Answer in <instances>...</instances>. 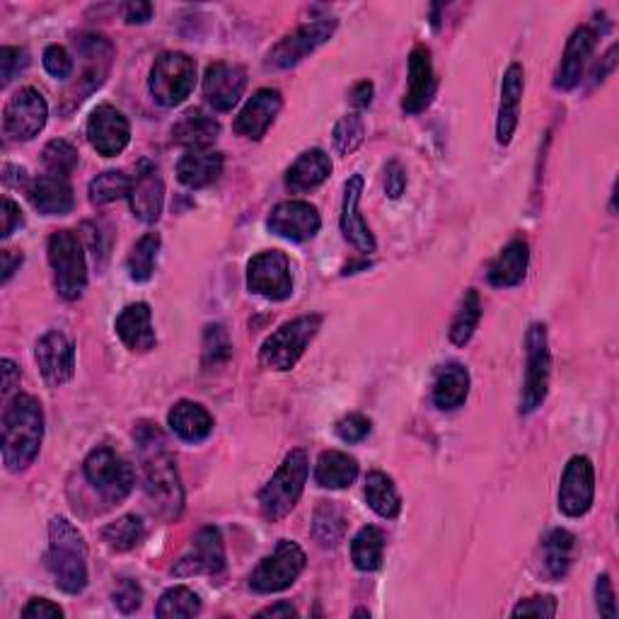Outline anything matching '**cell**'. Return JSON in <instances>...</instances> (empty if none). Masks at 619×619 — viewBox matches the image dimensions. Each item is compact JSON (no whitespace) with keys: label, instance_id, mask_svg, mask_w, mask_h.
I'll list each match as a JSON object with an SVG mask.
<instances>
[{"label":"cell","instance_id":"1f68e13d","mask_svg":"<svg viewBox=\"0 0 619 619\" xmlns=\"http://www.w3.org/2000/svg\"><path fill=\"white\" fill-rule=\"evenodd\" d=\"M168 423L170 429L187 443H201L209 438L213 431V417L209 414V409L201 407L199 401L189 399H182L170 409Z\"/></svg>","mask_w":619,"mask_h":619},{"label":"cell","instance_id":"484cf974","mask_svg":"<svg viewBox=\"0 0 619 619\" xmlns=\"http://www.w3.org/2000/svg\"><path fill=\"white\" fill-rule=\"evenodd\" d=\"M116 334L128 349L146 354L156 346V330H153V312L148 302H132L116 318Z\"/></svg>","mask_w":619,"mask_h":619},{"label":"cell","instance_id":"ab89813d","mask_svg":"<svg viewBox=\"0 0 619 619\" xmlns=\"http://www.w3.org/2000/svg\"><path fill=\"white\" fill-rule=\"evenodd\" d=\"M146 537V525L138 516H122L114 523L107 525L102 530V540L110 545L114 552H128L136 545H140Z\"/></svg>","mask_w":619,"mask_h":619},{"label":"cell","instance_id":"30bf717a","mask_svg":"<svg viewBox=\"0 0 619 619\" xmlns=\"http://www.w3.org/2000/svg\"><path fill=\"white\" fill-rule=\"evenodd\" d=\"M83 470L85 476H88V482L110 504L124 502L136 482L134 467L128 465L122 455H116L112 448H107V445H100V448H95L88 458H85Z\"/></svg>","mask_w":619,"mask_h":619},{"label":"cell","instance_id":"3957f363","mask_svg":"<svg viewBox=\"0 0 619 619\" xmlns=\"http://www.w3.org/2000/svg\"><path fill=\"white\" fill-rule=\"evenodd\" d=\"M47 567L63 593L78 595L88 585V542L71 520L61 516L49 523Z\"/></svg>","mask_w":619,"mask_h":619},{"label":"cell","instance_id":"d6a6232c","mask_svg":"<svg viewBox=\"0 0 619 619\" xmlns=\"http://www.w3.org/2000/svg\"><path fill=\"white\" fill-rule=\"evenodd\" d=\"M223 175V153L219 150H189L177 162V179L189 189H203Z\"/></svg>","mask_w":619,"mask_h":619},{"label":"cell","instance_id":"5b68a950","mask_svg":"<svg viewBox=\"0 0 619 619\" xmlns=\"http://www.w3.org/2000/svg\"><path fill=\"white\" fill-rule=\"evenodd\" d=\"M322 318L320 314H302L298 320L286 322L284 327H278L259 349V363L267 371L284 373L296 368L300 356L306 354L308 344L314 339V334L320 332Z\"/></svg>","mask_w":619,"mask_h":619},{"label":"cell","instance_id":"f546056e","mask_svg":"<svg viewBox=\"0 0 619 619\" xmlns=\"http://www.w3.org/2000/svg\"><path fill=\"white\" fill-rule=\"evenodd\" d=\"M27 197L32 206L45 215H66L73 211V189L66 177L47 175L29 184Z\"/></svg>","mask_w":619,"mask_h":619},{"label":"cell","instance_id":"9c48e42d","mask_svg":"<svg viewBox=\"0 0 619 619\" xmlns=\"http://www.w3.org/2000/svg\"><path fill=\"white\" fill-rule=\"evenodd\" d=\"M525 351H528V368L523 395H520V414H532L549 393V375H552V354L547 342L545 324H530L525 334Z\"/></svg>","mask_w":619,"mask_h":619},{"label":"cell","instance_id":"5bb4252c","mask_svg":"<svg viewBox=\"0 0 619 619\" xmlns=\"http://www.w3.org/2000/svg\"><path fill=\"white\" fill-rule=\"evenodd\" d=\"M49 104L35 88H23L10 97L3 110V134L8 140H32L47 126Z\"/></svg>","mask_w":619,"mask_h":619},{"label":"cell","instance_id":"2e32d148","mask_svg":"<svg viewBox=\"0 0 619 619\" xmlns=\"http://www.w3.org/2000/svg\"><path fill=\"white\" fill-rule=\"evenodd\" d=\"M225 569V545L219 528H203L199 535L194 537L191 547L187 554H182V559L172 567V573L179 579H189V575L209 573L215 575Z\"/></svg>","mask_w":619,"mask_h":619},{"label":"cell","instance_id":"603a6c76","mask_svg":"<svg viewBox=\"0 0 619 619\" xmlns=\"http://www.w3.org/2000/svg\"><path fill=\"white\" fill-rule=\"evenodd\" d=\"M436 73H433L431 51L429 47H414L409 53V88L405 100H401V110L407 114H419L431 104L433 95H436Z\"/></svg>","mask_w":619,"mask_h":619},{"label":"cell","instance_id":"f35d334b","mask_svg":"<svg viewBox=\"0 0 619 619\" xmlns=\"http://www.w3.org/2000/svg\"><path fill=\"white\" fill-rule=\"evenodd\" d=\"M480 320H482V298H480V293L470 288L465 293L458 314H455V320L450 324V342L455 346H465L474 336V330H476V324H480Z\"/></svg>","mask_w":619,"mask_h":619},{"label":"cell","instance_id":"b9f144b4","mask_svg":"<svg viewBox=\"0 0 619 619\" xmlns=\"http://www.w3.org/2000/svg\"><path fill=\"white\" fill-rule=\"evenodd\" d=\"M201 612V597L189 591L187 585H175L162 593L160 603L156 607V615L160 619H175V617H197Z\"/></svg>","mask_w":619,"mask_h":619},{"label":"cell","instance_id":"e0dca14e","mask_svg":"<svg viewBox=\"0 0 619 619\" xmlns=\"http://www.w3.org/2000/svg\"><path fill=\"white\" fill-rule=\"evenodd\" d=\"M320 213L308 201H281L267 219L269 231L290 243L312 240L320 233Z\"/></svg>","mask_w":619,"mask_h":619},{"label":"cell","instance_id":"6f0895ef","mask_svg":"<svg viewBox=\"0 0 619 619\" xmlns=\"http://www.w3.org/2000/svg\"><path fill=\"white\" fill-rule=\"evenodd\" d=\"M23 225V211L13 199L3 201V237H10L15 233V227Z\"/></svg>","mask_w":619,"mask_h":619},{"label":"cell","instance_id":"94428289","mask_svg":"<svg viewBox=\"0 0 619 619\" xmlns=\"http://www.w3.org/2000/svg\"><path fill=\"white\" fill-rule=\"evenodd\" d=\"M351 102L358 110H366V107H371L373 102V83L371 81H361L351 90Z\"/></svg>","mask_w":619,"mask_h":619},{"label":"cell","instance_id":"db71d44e","mask_svg":"<svg viewBox=\"0 0 619 619\" xmlns=\"http://www.w3.org/2000/svg\"><path fill=\"white\" fill-rule=\"evenodd\" d=\"M595 603H597V612H601V617H607V619H615V617H617L615 591H612L610 575H607V573L597 575V583H595Z\"/></svg>","mask_w":619,"mask_h":619},{"label":"cell","instance_id":"ee69618b","mask_svg":"<svg viewBox=\"0 0 619 619\" xmlns=\"http://www.w3.org/2000/svg\"><path fill=\"white\" fill-rule=\"evenodd\" d=\"M134 187V179L126 177L124 172H102V175H97L90 182V201L95 206H104V203H112L116 199H124L132 194Z\"/></svg>","mask_w":619,"mask_h":619},{"label":"cell","instance_id":"ba28073f","mask_svg":"<svg viewBox=\"0 0 619 619\" xmlns=\"http://www.w3.org/2000/svg\"><path fill=\"white\" fill-rule=\"evenodd\" d=\"M75 51H78V61L83 71L78 75V81L73 83V88L63 95L69 102L66 112L73 110V107H78L85 97L100 88L107 75H110L114 61L112 41L102 35H92V32L75 37Z\"/></svg>","mask_w":619,"mask_h":619},{"label":"cell","instance_id":"7bdbcfd3","mask_svg":"<svg viewBox=\"0 0 619 619\" xmlns=\"http://www.w3.org/2000/svg\"><path fill=\"white\" fill-rule=\"evenodd\" d=\"M158 252H160V235L158 233H148L140 237V240L134 245L132 255H128V276L138 284H144L156 271V262H158Z\"/></svg>","mask_w":619,"mask_h":619},{"label":"cell","instance_id":"44dd1931","mask_svg":"<svg viewBox=\"0 0 619 619\" xmlns=\"http://www.w3.org/2000/svg\"><path fill=\"white\" fill-rule=\"evenodd\" d=\"M281 104H284V97H281L276 88L257 90L243 107V112L237 114L235 134L249 140H259L269 132V126L274 124V119L281 112Z\"/></svg>","mask_w":619,"mask_h":619},{"label":"cell","instance_id":"d590c367","mask_svg":"<svg viewBox=\"0 0 619 619\" xmlns=\"http://www.w3.org/2000/svg\"><path fill=\"white\" fill-rule=\"evenodd\" d=\"M575 537L567 530H552L542 542V561L549 579H564L573 564Z\"/></svg>","mask_w":619,"mask_h":619},{"label":"cell","instance_id":"f5cc1de1","mask_svg":"<svg viewBox=\"0 0 619 619\" xmlns=\"http://www.w3.org/2000/svg\"><path fill=\"white\" fill-rule=\"evenodd\" d=\"M45 69L49 75H53V78H59V81H66L73 75V59H71V53L59 47V45H51L47 47L45 51Z\"/></svg>","mask_w":619,"mask_h":619},{"label":"cell","instance_id":"cb8c5ba5","mask_svg":"<svg viewBox=\"0 0 619 619\" xmlns=\"http://www.w3.org/2000/svg\"><path fill=\"white\" fill-rule=\"evenodd\" d=\"M361 194H363V177L354 175L344 187V201H342V233L346 240H349L358 252L371 255L375 252V237L371 233V227L363 221L361 209Z\"/></svg>","mask_w":619,"mask_h":619},{"label":"cell","instance_id":"e575fe53","mask_svg":"<svg viewBox=\"0 0 619 619\" xmlns=\"http://www.w3.org/2000/svg\"><path fill=\"white\" fill-rule=\"evenodd\" d=\"M358 462L349 453L324 450L314 465V482L322 488H346L356 482Z\"/></svg>","mask_w":619,"mask_h":619},{"label":"cell","instance_id":"9a60e30c","mask_svg":"<svg viewBox=\"0 0 619 619\" xmlns=\"http://www.w3.org/2000/svg\"><path fill=\"white\" fill-rule=\"evenodd\" d=\"M595 498V470L585 455H575L561 474L559 510L569 518H581L591 510Z\"/></svg>","mask_w":619,"mask_h":619},{"label":"cell","instance_id":"74e56055","mask_svg":"<svg viewBox=\"0 0 619 619\" xmlns=\"http://www.w3.org/2000/svg\"><path fill=\"white\" fill-rule=\"evenodd\" d=\"M366 502L377 516L397 518L401 510V498L395 482L385 472H368L366 476Z\"/></svg>","mask_w":619,"mask_h":619},{"label":"cell","instance_id":"7dc6e473","mask_svg":"<svg viewBox=\"0 0 619 619\" xmlns=\"http://www.w3.org/2000/svg\"><path fill=\"white\" fill-rule=\"evenodd\" d=\"M233 354V344L227 339L223 324H209L203 332V366H221Z\"/></svg>","mask_w":619,"mask_h":619},{"label":"cell","instance_id":"4dcf8cb0","mask_svg":"<svg viewBox=\"0 0 619 619\" xmlns=\"http://www.w3.org/2000/svg\"><path fill=\"white\" fill-rule=\"evenodd\" d=\"M528 264H530L528 243L523 237H516V240H510L502 252H498L492 267H488V281H492V286L496 288L518 286L528 274Z\"/></svg>","mask_w":619,"mask_h":619},{"label":"cell","instance_id":"7402d4cb","mask_svg":"<svg viewBox=\"0 0 619 619\" xmlns=\"http://www.w3.org/2000/svg\"><path fill=\"white\" fill-rule=\"evenodd\" d=\"M597 45V32L591 25H581L573 29V35L567 41L564 57L559 63L557 78H554V88L557 90H573L583 78V69L589 63L591 53Z\"/></svg>","mask_w":619,"mask_h":619},{"label":"cell","instance_id":"e7e4bbea","mask_svg":"<svg viewBox=\"0 0 619 619\" xmlns=\"http://www.w3.org/2000/svg\"><path fill=\"white\" fill-rule=\"evenodd\" d=\"M354 617H371V612H368V610H356Z\"/></svg>","mask_w":619,"mask_h":619},{"label":"cell","instance_id":"8fae6325","mask_svg":"<svg viewBox=\"0 0 619 619\" xmlns=\"http://www.w3.org/2000/svg\"><path fill=\"white\" fill-rule=\"evenodd\" d=\"M306 552L300 549V545L290 540H281L274 554L262 559L255 573L249 575V585H252V591L262 595L286 591L300 579V573L306 571Z\"/></svg>","mask_w":619,"mask_h":619},{"label":"cell","instance_id":"ac0fdd59","mask_svg":"<svg viewBox=\"0 0 619 619\" xmlns=\"http://www.w3.org/2000/svg\"><path fill=\"white\" fill-rule=\"evenodd\" d=\"M247 88V71L240 63L215 61L203 75V97L215 112H231Z\"/></svg>","mask_w":619,"mask_h":619},{"label":"cell","instance_id":"11a10c76","mask_svg":"<svg viewBox=\"0 0 619 619\" xmlns=\"http://www.w3.org/2000/svg\"><path fill=\"white\" fill-rule=\"evenodd\" d=\"M25 619H61L63 610L57 605L47 601V597H32L23 610Z\"/></svg>","mask_w":619,"mask_h":619},{"label":"cell","instance_id":"8d00e7d4","mask_svg":"<svg viewBox=\"0 0 619 619\" xmlns=\"http://www.w3.org/2000/svg\"><path fill=\"white\" fill-rule=\"evenodd\" d=\"M385 554V532L375 525H366L351 540V559L358 571H377Z\"/></svg>","mask_w":619,"mask_h":619},{"label":"cell","instance_id":"f907efd6","mask_svg":"<svg viewBox=\"0 0 619 619\" xmlns=\"http://www.w3.org/2000/svg\"><path fill=\"white\" fill-rule=\"evenodd\" d=\"M29 63V53L20 47L0 49V85H8L15 78V73L25 71Z\"/></svg>","mask_w":619,"mask_h":619},{"label":"cell","instance_id":"7a4b0ae2","mask_svg":"<svg viewBox=\"0 0 619 619\" xmlns=\"http://www.w3.org/2000/svg\"><path fill=\"white\" fill-rule=\"evenodd\" d=\"M3 462L8 472H23L35 462L45 438V411L32 395H15L3 409Z\"/></svg>","mask_w":619,"mask_h":619},{"label":"cell","instance_id":"4316f807","mask_svg":"<svg viewBox=\"0 0 619 619\" xmlns=\"http://www.w3.org/2000/svg\"><path fill=\"white\" fill-rule=\"evenodd\" d=\"M128 201H132L136 219L144 223L160 221L162 206H165V184H162V177L156 168L140 170V175L134 179L132 194H128Z\"/></svg>","mask_w":619,"mask_h":619},{"label":"cell","instance_id":"9f6ffc18","mask_svg":"<svg viewBox=\"0 0 619 619\" xmlns=\"http://www.w3.org/2000/svg\"><path fill=\"white\" fill-rule=\"evenodd\" d=\"M405 187H407V172L397 160H393L385 170V189L389 194V199H399L401 194H405Z\"/></svg>","mask_w":619,"mask_h":619},{"label":"cell","instance_id":"f1b7e54d","mask_svg":"<svg viewBox=\"0 0 619 619\" xmlns=\"http://www.w3.org/2000/svg\"><path fill=\"white\" fill-rule=\"evenodd\" d=\"M332 175V160L320 148L306 150L286 172V189L290 194H306L318 189Z\"/></svg>","mask_w":619,"mask_h":619},{"label":"cell","instance_id":"91938a15","mask_svg":"<svg viewBox=\"0 0 619 619\" xmlns=\"http://www.w3.org/2000/svg\"><path fill=\"white\" fill-rule=\"evenodd\" d=\"M0 366H3L0 368V371H3V399L8 401L10 393H13V389L20 385V368L10 361V358H3V363Z\"/></svg>","mask_w":619,"mask_h":619},{"label":"cell","instance_id":"816d5d0a","mask_svg":"<svg viewBox=\"0 0 619 619\" xmlns=\"http://www.w3.org/2000/svg\"><path fill=\"white\" fill-rule=\"evenodd\" d=\"M140 603H144V589L132 579H122L116 583L114 589V605L122 610L124 615H132L136 612Z\"/></svg>","mask_w":619,"mask_h":619},{"label":"cell","instance_id":"4fadbf2b","mask_svg":"<svg viewBox=\"0 0 619 619\" xmlns=\"http://www.w3.org/2000/svg\"><path fill=\"white\" fill-rule=\"evenodd\" d=\"M247 288L267 300H286L293 293L290 259L281 249H267L249 259Z\"/></svg>","mask_w":619,"mask_h":619},{"label":"cell","instance_id":"6da1fadb","mask_svg":"<svg viewBox=\"0 0 619 619\" xmlns=\"http://www.w3.org/2000/svg\"><path fill=\"white\" fill-rule=\"evenodd\" d=\"M134 438L140 453V472H144V488L153 508L162 518H177L184 508V492L177 472V460L170 453L168 441L156 423L140 421Z\"/></svg>","mask_w":619,"mask_h":619},{"label":"cell","instance_id":"680465c9","mask_svg":"<svg viewBox=\"0 0 619 619\" xmlns=\"http://www.w3.org/2000/svg\"><path fill=\"white\" fill-rule=\"evenodd\" d=\"M124 17L128 25H144L153 17V5L150 3H128L124 5Z\"/></svg>","mask_w":619,"mask_h":619},{"label":"cell","instance_id":"8992f818","mask_svg":"<svg viewBox=\"0 0 619 619\" xmlns=\"http://www.w3.org/2000/svg\"><path fill=\"white\" fill-rule=\"evenodd\" d=\"M49 264L53 284L63 300H78L88 286V264L81 237L73 231H57L49 237Z\"/></svg>","mask_w":619,"mask_h":619},{"label":"cell","instance_id":"d4e9b609","mask_svg":"<svg viewBox=\"0 0 619 619\" xmlns=\"http://www.w3.org/2000/svg\"><path fill=\"white\" fill-rule=\"evenodd\" d=\"M523 88H525V73L520 63H510L504 73L502 83V104H498V119H496V138L502 146H508L513 138L520 119V102H523Z\"/></svg>","mask_w":619,"mask_h":619},{"label":"cell","instance_id":"f6af8a7d","mask_svg":"<svg viewBox=\"0 0 619 619\" xmlns=\"http://www.w3.org/2000/svg\"><path fill=\"white\" fill-rule=\"evenodd\" d=\"M41 160H45V165L47 170L51 172V175H57V177H69L71 172L78 168V148H75L73 144H69V140H63V138H53L47 144L45 148V153H41Z\"/></svg>","mask_w":619,"mask_h":619},{"label":"cell","instance_id":"52a82bcc","mask_svg":"<svg viewBox=\"0 0 619 619\" xmlns=\"http://www.w3.org/2000/svg\"><path fill=\"white\" fill-rule=\"evenodd\" d=\"M150 95L162 107H177L197 85V63L182 51H165L150 69Z\"/></svg>","mask_w":619,"mask_h":619},{"label":"cell","instance_id":"d6986e66","mask_svg":"<svg viewBox=\"0 0 619 619\" xmlns=\"http://www.w3.org/2000/svg\"><path fill=\"white\" fill-rule=\"evenodd\" d=\"M88 138L97 153L104 158H114L122 153L132 140V126L128 119L112 104H100L90 114Z\"/></svg>","mask_w":619,"mask_h":619},{"label":"cell","instance_id":"be15d7a7","mask_svg":"<svg viewBox=\"0 0 619 619\" xmlns=\"http://www.w3.org/2000/svg\"><path fill=\"white\" fill-rule=\"evenodd\" d=\"M257 617H298V610H296V607H293L290 603L281 601V603H276V605L264 607V610H259Z\"/></svg>","mask_w":619,"mask_h":619},{"label":"cell","instance_id":"bcb514c9","mask_svg":"<svg viewBox=\"0 0 619 619\" xmlns=\"http://www.w3.org/2000/svg\"><path fill=\"white\" fill-rule=\"evenodd\" d=\"M366 138V124L358 114H346L339 119V124L334 126V148L342 156H351L363 144Z\"/></svg>","mask_w":619,"mask_h":619},{"label":"cell","instance_id":"7c38bea8","mask_svg":"<svg viewBox=\"0 0 619 619\" xmlns=\"http://www.w3.org/2000/svg\"><path fill=\"white\" fill-rule=\"evenodd\" d=\"M336 29V20L332 17H320L314 23H308L298 27L296 32H290L278 45L269 51L267 57V69L274 71H286L298 66L302 59H308L312 51H318L322 45H327Z\"/></svg>","mask_w":619,"mask_h":619},{"label":"cell","instance_id":"ffe728a7","mask_svg":"<svg viewBox=\"0 0 619 619\" xmlns=\"http://www.w3.org/2000/svg\"><path fill=\"white\" fill-rule=\"evenodd\" d=\"M37 363L51 385L69 383L75 373V346L66 334L49 332L37 342Z\"/></svg>","mask_w":619,"mask_h":619},{"label":"cell","instance_id":"c3c4849f","mask_svg":"<svg viewBox=\"0 0 619 619\" xmlns=\"http://www.w3.org/2000/svg\"><path fill=\"white\" fill-rule=\"evenodd\" d=\"M334 429L336 436H339L344 443H361L368 433H371V419L354 411V414H346L336 421Z\"/></svg>","mask_w":619,"mask_h":619},{"label":"cell","instance_id":"6125c7cd","mask_svg":"<svg viewBox=\"0 0 619 619\" xmlns=\"http://www.w3.org/2000/svg\"><path fill=\"white\" fill-rule=\"evenodd\" d=\"M0 262H3V284H8V281L13 278L15 271L23 267L25 257L20 252H13V249H3V255H0Z\"/></svg>","mask_w":619,"mask_h":619},{"label":"cell","instance_id":"836d02e7","mask_svg":"<svg viewBox=\"0 0 619 619\" xmlns=\"http://www.w3.org/2000/svg\"><path fill=\"white\" fill-rule=\"evenodd\" d=\"M467 395H470V373L460 363L443 366L433 380V401L438 409H458L465 405Z\"/></svg>","mask_w":619,"mask_h":619},{"label":"cell","instance_id":"681fc988","mask_svg":"<svg viewBox=\"0 0 619 619\" xmlns=\"http://www.w3.org/2000/svg\"><path fill=\"white\" fill-rule=\"evenodd\" d=\"M557 597L554 595H535V597H528V601H520L513 607V617H545L552 619L557 615Z\"/></svg>","mask_w":619,"mask_h":619},{"label":"cell","instance_id":"277c9868","mask_svg":"<svg viewBox=\"0 0 619 619\" xmlns=\"http://www.w3.org/2000/svg\"><path fill=\"white\" fill-rule=\"evenodd\" d=\"M310 474L308 453L302 448L290 450L286 460L281 462L276 474L271 476V482L259 492V506H262V516L271 523L286 518L296 504L300 502L302 488H306Z\"/></svg>","mask_w":619,"mask_h":619},{"label":"cell","instance_id":"60d3db41","mask_svg":"<svg viewBox=\"0 0 619 619\" xmlns=\"http://www.w3.org/2000/svg\"><path fill=\"white\" fill-rule=\"evenodd\" d=\"M312 532L324 547L339 545L346 532V516L342 513V508L336 504H322L318 510H314Z\"/></svg>","mask_w":619,"mask_h":619},{"label":"cell","instance_id":"83f0119b","mask_svg":"<svg viewBox=\"0 0 619 619\" xmlns=\"http://www.w3.org/2000/svg\"><path fill=\"white\" fill-rule=\"evenodd\" d=\"M219 134H221L219 119L206 114L203 110H199V107L184 112L179 116V122L172 126V140L189 150H209V146L215 144Z\"/></svg>","mask_w":619,"mask_h":619}]
</instances>
